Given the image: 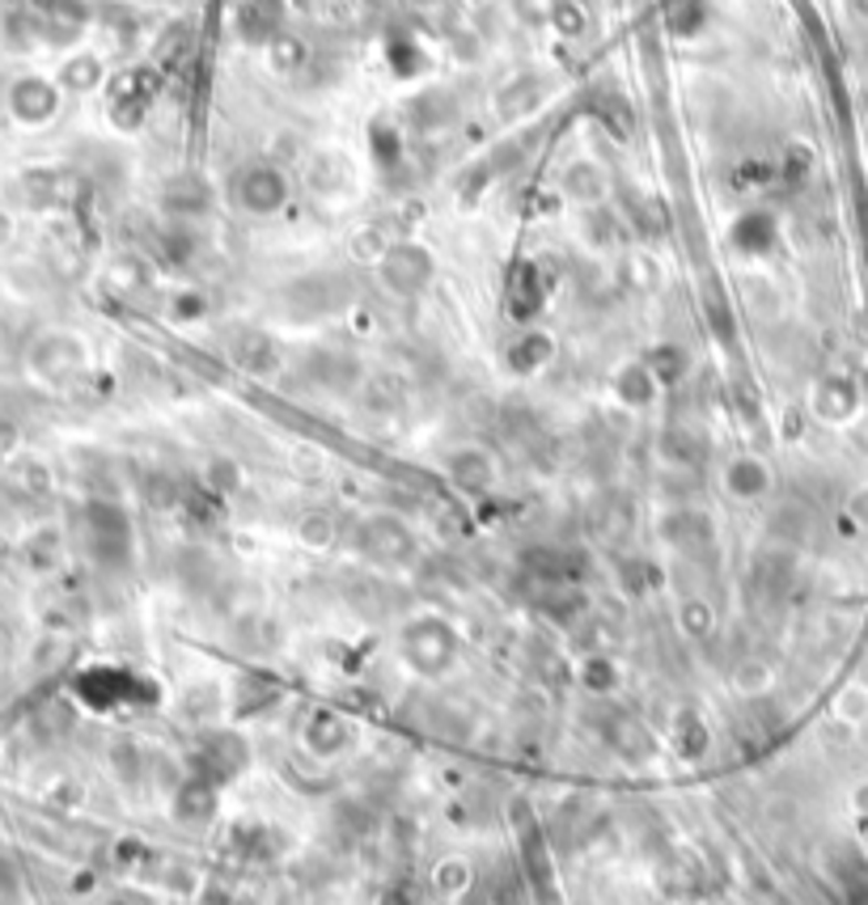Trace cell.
Returning a JSON list of instances; mask_svg holds the SVG:
<instances>
[{"label":"cell","mask_w":868,"mask_h":905,"mask_svg":"<svg viewBox=\"0 0 868 905\" xmlns=\"http://www.w3.org/2000/svg\"><path fill=\"white\" fill-rule=\"evenodd\" d=\"M399 652L420 677H441L458 656V635L441 618H411L399 635Z\"/></svg>","instance_id":"6da1fadb"},{"label":"cell","mask_w":868,"mask_h":905,"mask_svg":"<svg viewBox=\"0 0 868 905\" xmlns=\"http://www.w3.org/2000/svg\"><path fill=\"white\" fill-rule=\"evenodd\" d=\"M234 199H238L241 212L250 216L280 212L285 199H289V178H285V169L271 166V162H255V166H246L234 178Z\"/></svg>","instance_id":"7a4b0ae2"},{"label":"cell","mask_w":868,"mask_h":905,"mask_svg":"<svg viewBox=\"0 0 868 905\" xmlns=\"http://www.w3.org/2000/svg\"><path fill=\"white\" fill-rule=\"evenodd\" d=\"M436 262L433 254L424 250V246H415V241H399V246H390L386 259H382V280H386L390 288H399V292H415V288H424L428 280H433Z\"/></svg>","instance_id":"3957f363"},{"label":"cell","mask_w":868,"mask_h":905,"mask_svg":"<svg viewBox=\"0 0 868 905\" xmlns=\"http://www.w3.org/2000/svg\"><path fill=\"white\" fill-rule=\"evenodd\" d=\"M55 106H60V94L51 90L43 76H25L9 94V111L18 115V123H34V127L48 123L55 115Z\"/></svg>","instance_id":"277c9868"},{"label":"cell","mask_w":868,"mask_h":905,"mask_svg":"<svg viewBox=\"0 0 868 905\" xmlns=\"http://www.w3.org/2000/svg\"><path fill=\"white\" fill-rule=\"evenodd\" d=\"M505 301H508V313H513L517 322H530L534 313L542 310V275H538L534 262H517V267H513Z\"/></svg>","instance_id":"5b68a950"},{"label":"cell","mask_w":868,"mask_h":905,"mask_svg":"<svg viewBox=\"0 0 868 905\" xmlns=\"http://www.w3.org/2000/svg\"><path fill=\"white\" fill-rule=\"evenodd\" d=\"M772 487V475H767V466L758 461V457H733L728 466H724V491L733 496V500H758L763 491Z\"/></svg>","instance_id":"8992f818"},{"label":"cell","mask_w":868,"mask_h":905,"mask_svg":"<svg viewBox=\"0 0 868 905\" xmlns=\"http://www.w3.org/2000/svg\"><path fill=\"white\" fill-rule=\"evenodd\" d=\"M551 356H555L551 334L526 331V334H517V339L508 343L505 364H508V373H517V377H530V373H538V368H542V364H547Z\"/></svg>","instance_id":"52a82bcc"},{"label":"cell","mask_w":868,"mask_h":905,"mask_svg":"<svg viewBox=\"0 0 868 905\" xmlns=\"http://www.w3.org/2000/svg\"><path fill=\"white\" fill-rule=\"evenodd\" d=\"M564 191L577 204H602L606 199V174L593 162H572L564 169Z\"/></svg>","instance_id":"ba28073f"},{"label":"cell","mask_w":868,"mask_h":905,"mask_svg":"<svg viewBox=\"0 0 868 905\" xmlns=\"http://www.w3.org/2000/svg\"><path fill=\"white\" fill-rule=\"evenodd\" d=\"M614 389H619V398H623L628 406H649L652 394H657V373H652L649 364L631 360L628 368H619V377H614Z\"/></svg>","instance_id":"9c48e42d"},{"label":"cell","mask_w":868,"mask_h":905,"mask_svg":"<svg viewBox=\"0 0 868 905\" xmlns=\"http://www.w3.org/2000/svg\"><path fill=\"white\" fill-rule=\"evenodd\" d=\"M450 475H454V482H458V487H466V491H483V487H487V482L496 478V470H492L487 452L462 449V452H454V461H450Z\"/></svg>","instance_id":"30bf717a"},{"label":"cell","mask_w":868,"mask_h":905,"mask_svg":"<svg viewBox=\"0 0 868 905\" xmlns=\"http://www.w3.org/2000/svg\"><path fill=\"white\" fill-rule=\"evenodd\" d=\"M733 241H737L746 254H763V250H772V241H775V220L767 212H746L733 225Z\"/></svg>","instance_id":"8fae6325"},{"label":"cell","mask_w":868,"mask_h":905,"mask_svg":"<svg viewBox=\"0 0 868 905\" xmlns=\"http://www.w3.org/2000/svg\"><path fill=\"white\" fill-rule=\"evenodd\" d=\"M373 136H378V162H382V166H394V162L403 157V141H399V132H390V127H378Z\"/></svg>","instance_id":"7c38bea8"},{"label":"cell","mask_w":868,"mask_h":905,"mask_svg":"<svg viewBox=\"0 0 868 905\" xmlns=\"http://www.w3.org/2000/svg\"><path fill=\"white\" fill-rule=\"evenodd\" d=\"M178 318H183V322H192V318H199V313H204V297H199V292H192V297H183V301H178Z\"/></svg>","instance_id":"4fadbf2b"},{"label":"cell","mask_w":868,"mask_h":905,"mask_svg":"<svg viewBox=\"0 0 868 905\" xmlns=\"http://www.w3.org/2000/svg\"><path fill=\"white\" fill-rule=\"evenodd\" d=\"M9 241H13V220H9V216L0 212V250H4Z\"/></svg>","instance_id":"5bb4252c"}]
</instances>
